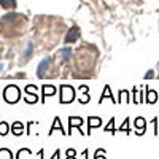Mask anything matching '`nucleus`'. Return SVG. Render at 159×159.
<instances>
[{
  "label": "nucleus",
  "instance_id": "19",
  "mask_svg": "<svg viewBox=\"0 0 159 159\" xmlns=\"http://www.w3.org/2000/svg\"><path fill=\"white\" fill-rule=\"evenodd\" d=\"M0 159H13V153L8 148H0Z\"/></svg>",
  "mask_w": 159,
  "mask_h": 159
},
{
  "label": "nucleus",
  "instance_id": "10",
  "mask_svg": "<svg viewBox=\"0 0 159 159\" xmlns=\"http://www.w3.org/2000/svg\"><path fill=\"white\" fill-rule=\"evenodd\" d=\"M54 130H61L64 135H67V134H65V130H64V126H62V123H61V118H59V116L54 118V123H52V126L49 127V135H51Z\"/></svg>",
  "mask_w": 159,
  "mask_h": 159
},
{
  "label": "nucleus",
  "instance_id": "14",
  "mask_svg": "<svg viewBox=\"0 0 159 159\" xmlns=\"http://www.w3.org/2000/svg\"><path fill=\"white\" fill-rule=\"evenodd\" d=\"M11 130H13V134L15 135H22V132H24V124L22 123H19V121H15L11 124Z\"/></svg>",
  "mask_w": 159,
  "mask_h": 159
},
{
  "label": "nucleus",
  "instance_id": "1",
  "mask_svg": "<svg viewBox=\"0 0 159 159\" xmlns=\"http://www.w3.org/2000/svg\"><path fill=\"white\" fill-rule=\"evenodd\" d=\"M21 99V91L16 84H10L3 91V100L8 103H16Z\"/></svg>",
  "mask_w": 159,
  "mask_h": 159
},
{
  "label": "nucleus",
  "instance_id": "7",
  "mask_svg": "<svg viewBox=\"0 0 159 159\" xmlns=\"http://www.w3.org/2000/svg\"><path fill=\"white\" fill-rule=\"evenodd\" d=\"M78 38H80V29L76 27V25H73V27L67 32V35H65L64 42H65V43H75Z\"/></svg>",
  "mask_w": 159,
  "mask_h": 159
},
{
  "label": "nucleus",
  "instance_id": "5",
  "mask_svg": "<svg viewBox=\"0 0 159 159\" xmlns=\"http://www.w3.org/2000/svg\"><path fill=\"white\" fill-rule=\"evenodd\" d=\"M49 65H51V59H49V57L43 59L42 62L38 64V69H37V76H38V78H43V76L46 75L48 69H49Z\"/></svg>",
  "mask_w": 159,
  "mask_h": 159
},
{
  "label": "nucleus",
  "instance_id": "26",
  "mask_svg": "<svg viewBox=\"0 0 159 159\" xmlns=\"http://www.w3.org/2000/svg\"><path fill=\"white\" fill-rule=\"evenodd\" d=\"M51 159H61V150H56L54 154L51 156Z\"/></svg>",
  "mask_w": 159,
  "mask_h": 159
},
{
  "label": "nucleus",
  "instance_id": "13",
  "mask_svg": "<svg viewBox=\"0 0 159 159\" xmlns=\"http://www.w3.org/2000/svg\"><path fill=\"white\" fill-rule=\"evenodd\" d=\"M70 56H72V49H70V48H64V49H61V51L57 52V57H59V61H61V62L69 61V59H70Z\"/></svg>",
  "mask_w": 159,
  "mask_h": 159
},
{
  "label": "nucleus",
  "instance_id": "6",
  "mask_svg": "<svg viewBox=\"0 0 159 159\" xmlns=\"http://www.w3.org/2000/svg\"><path fill=\"white\" fill-rule=\"evenodd\" d=\"M102 126V118L99 116H89L88 118V130H86V135H91V130L94 127H100Z\"/></svg>",
  "mask_w": 159,
  "mask_h": 159
},
{
  "label": "nucleus",
  "instance_id": "22",
  "mask_svg": "<svg viewBox=\"0 0 159 159\" xmlns=\"http://www.w3.org/2000/svg\"><path fill=\"white\" fill-rule=\"evenodd\" d=\"M65 159H76V150L75 148H69L67 151H65Z\"/></svg>",
  "mask_w": 159,
  "mask_h": 159
},
{
  "label": "nucleus",
  "instance_id": "21",
  "mask_svg": "<svg viewBox=\"0 0 159 159\" xmlns=\"http://www.w3.org/2000/svg\"><path fill=\"white\" fill-rule=\"evenodd\" d=\"M10 129H11V127L8 126V123H5V121H2V119H0V135H7Z\"/></svg>",
  "mask_w": 159,
  "mask_h": 159
},
{
  "label": "nucleus",
  "instance_id": "9",
  "mask_svg": "<svg viewBox=\"0 0 159 159\" xmlns=\"http://www.w3.org/2000/svg\"><path fill=\"white\" fill-rule=\"evenodd\" d=\"M105 99H110L113 103H115V102L118 103V100H115V96L111 94V89H110V86H108V84H105V88H103V94L100 96V99H99V103H102Z\"/></svg>",
  "mask_w": 159,
  "mask_h": 159
},
{
  "label": "nucleus",
  "instance_id": "20",
  "mask_svg": "<svg viewBox=\"0 0 159 159\" xmlns=\"http://www.w3.org/2000/svg\"><path fill=\"white\" fill-rule=\"evenodd\" d=\"M118 130H119V132H126V134H129V132H130V127H129V118L124 119L123 124L118 127Z\"/></svg>",
  "mask_w": 159,
  "mask_h": 159
},
{
  "label": "nucleus",
  "instance_id": "12",
  "mask_svg": "<svg viewBox=\"0 0 159 159\" xmlns=\"http://www.w3.org/2000/svg\"><path fill=\"white\" fill-rule=\"evenodd\" d=\"M80 91L83 92V97H80V99H78V102H80V103H88V102H89V99H91L88 86H86V84H81V86H80Z\"/></svg>",
  "mask_w": 159,
  "mask_h": 159
},
{
  "label": "nucleus",
  "instance_id": "17",
  "mask_svg": "<svg viewBox=\"0 0 159 159\" xmlns=\"http://www.w3.org/2000/svg\"><path fill=\"white\" fill-rule=\"evenodd\" d=\"M0 5L7 10H11V8L16 7V0H0Z\"/></svg>",
  "mask_w": 159,
  "mask_h": 159
},
{
  "label": "nucleus",
  "instance_id": "15",
  "mask_svg": "<svg viewBox=\"0 0 159 159\" xmlns=\"http://www.w3.org/2000/svg\"><path fill=\"white\" fill-rule=\"evenodd\" d=\"M116 100H118V103H129V92L121 89L119 91V97Z\"/></svg>",
  "mask_w": 159,
  "mask_h": 159
},
{
  "label": "nucleus",
  "instance_id": "4",
  "mask_svg": "<svg viewBox=\"0 0 159 159\" xmlns=\"http://www.w3.org/2000/svg\"><path fill=\"white\" fill-rule=\"evenodd\" d=\"M56 86L54 84H43L42 86V103H45V100L48 97H52V96H56Z\"/></svg>",
  "mask_w": 159,
  "mask_h": 159
},
{
  "label": "nucleus",
  "instance_id": "18",
  "mask_svg": "<svg viewBox=\"0 0 159 159\" xmlns=\"http://www.w3.org/2000/svg\"><path fill=\"white\" fill-rule=\"evenodd\" d=\"M103 130H105V132H111V134L115 135V132L118 130V129L115 127V118H111V119H110V121H108V124L105 126V129H103Z\"/></svg>",
  "mask_w": 159,
  "mask_h": 159
},
{
  "label": "nucleus",
  "instance_id": "3",
  "mask_svg": "<svg viewBox=\"0 0 159 159\" xmlns=\"http://www.w3.org/2000/svg\"><path fill=\"white\" fill-rule=\"evenodd\" d=\"M25 92V102L27 103H35L38 102V88L34 86V84H27L24 89Z\"/></svg>",
  "mask_w": 159,
  "mask_h": 159
},
{
  "label": "nucleus",
  "instance_id": "29",
  "mask_svg": "<svg viewBox=\"0 0 159 159\" xmlns=\"http://www.w3.org/2000/svg\"><path fill=\"white\" fill-rule=\"evenodd\" d=\"M38 154H40V159H43V154H45V150L42 148V150H40V153H38Z\"/></svg>",
  "mask_w": 159,
  "mask_h": 159
},
{
  "label": "nucleus",
  "instance_id": "16",
  "mask_svg": "<svg viewBox=\"0 0 159 159\" xmlns=\"http://www.w3.org/2000/svg\"><path fill=\"white\" fill-rule=\"evenodd\" d=\"M157 100V94L154 91H151V89H147V102L148 103H154Z\"/></svg>",
  "mask_w": 159,
  "mask_h": 159
},
{
  "label": "nucleus",
  "instance_id": "28",
  "mask_svg": "<svg viewBox=\"0 0 159 159\" xmlns=\"http://www.w3.org/2000/svg\"><path fill=\"white\" fill-rule=\"evenodd\" d=\"M83 156H84V159H89V150H88V148L83 151Z\"/></svg>",
  "mask_w": 159,
  "mask_h": 159
},
{
  "label": "nucleus",
  "instance_id": "23",
  "mask_svg": "<svg viewBox=\"0 0 159 159\" xmlns=\"http://www.w3.org/2000/svg\"><path fill=\"white\" fill-rule=\"evenodd\" d=\"M32 51H34V45H32V43H29V45H27V49L24 51V57H25V59H30Z\"/></svg>",
  "mask_w": 159,
  "mask_h": 159
},
{
  "label": "nucleus",
  "instance_id": "30",
  "mask_svg": "<svg viewBox=\"0 0 159 159\" xmlns=\"http://www.w3.org/2000/svg\"><path fill=\"white\" fill-rule=\"evenodd\" d=\"M2 70H3V65H2V64H0V73H2Z\"/></svg>",
  "mask_w": 159,
  "mask_h": 159
},
{
  "label": "nucleus",
  "instance_id": "8",
  "mask_svg": "<svg viewBox=\"0 0 159 159\" xmlns=\"http://www.w3.org/2000/svg\"><path fill=\"white\" fill-rule=\"evenodd\" d=\"M83 123H84L83 118H80V116H69V134H67V135H70V132H72V129H73L75 126L80 129Z\"/></svg>",
  "mask_w": 159,
  "mask_h": 159
},
{
  "label": "nucleus",
  "instance_id": "2",
  "mask_svg": "<svg viewBox=\"0 0 159 159\" xmlns=\"http://www.w3.org/2000/svg\"><path fill=\"white\" fill-rule=\"evenodd\" d=\"M59 91H61V97H59L61 103H70L75 100V89L70 84H61Z\"/></svg>",
  "mask_w": 159,
  "mask_h": 159
},
{
  "label": "nucleus",
  "instance_id": "27",
  "mask_svg": "<svg viewBox=\"0 0 159 159\" xmlns=\"http://www.w3.org/2000/svg\"><path fill=\"white\" fill-rule=\"evenodd\" d=\"M153 76H154V72H153V70H150L147 75H145V78H147V80H150V78H153Z\"/></svg>",
  "mask_w": 159,
  "mask_h": 159
},
{
  "label": "nucleus",
  "instance_id": "11",
  "mask_svg": "<svg viewBox=\"0 0 159 159\" xmlns=\"http://www.w3.org/2000/svg\"><path fill=\"white\" fill-rule=\"evenodd\" d=\"M134 123H135V127H137V135H143L145 129H147V123H145V119L139 116Z\"/></svg>",
  "mask_w": 159,
  "mask_h": 159
},
{
  "label": "nucleus",
  "instance_id": "24",
  "mask_svg": "<svg viewBox=\"0 0 159 159\" xmlns=\"http://www.w3.org/2000/svg\"><path fill=\"white\" fill-rule=\"evenodd\" d=\"M94 159H107V157H105V150L103 148H99L94 153Z\"/></svg>",
  "mask_w": 159,
  "mask_h": 159
},
{
  "label": "nucleus",
  "instance_id": "25",
  "mask_svg": "<svg viewBox=\"0 0 159 159\" xmlns=\"http://www.w3.org/2000/svg\"><path fill=\"white\" fill-rule=\"evenodd\" d=\"M132 92H134V96H135V97H134V102H135V103H142V102H143V97H142V94L139 96V91H137L135 88L132 89Z\"/></svg>",
  "mask_w": 159,
  "mask_h": 159
}]
</instances>
